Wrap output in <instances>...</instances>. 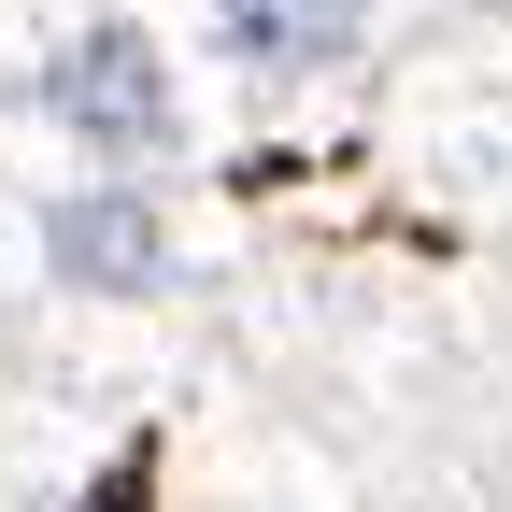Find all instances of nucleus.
I'll return each instance as SVG.
<instances>
[{
  "mask_svg": "<svg viewBox=\"0 0 512 512\" xmlns=\"http://www.w3.org/2000/svg\"><path fill=\"white\" fill-rule=\"evenodd\" d=\"M200 43L157 0H43V29L15 43V100L72 171H171L200 143Z\"/></svg>",
  "mask_w": 512,
  "mask_h": 512,
  "instance_id": "1",
  "label": "nucleus"
},
{
  "mask_svg": "<svg viewBox=\"0 0 512 512\" xmlns=\"http://www.w3.org/2000/svg\"><path fill=\"white\" fill-rule=\"evenodd\" d=\"M29 271L43 299H86V313H143L185 285V228L157 200V171H72L29 200Z\"/></svg>",
  "mask_w": 512,
  "mask_h": 512,
  "instance_id": "2",
  "label": "nucleus"
},
{
  "mask_svg": "<svg viewBox=\"0 0 512 512\" xmlns=\"http://www.w3.org/2000/svg\"><path fill=\"white\" fill-rule=\"evenodd\" d=\"M384 15H399V0H185V43H200L242 100H313V86L370 72Z\"/></svg>",
  "mask_w": 512,
  "mask_h": 512,
  "instance_id": "3",
  "label": "nucleus"
}]
</instances>
